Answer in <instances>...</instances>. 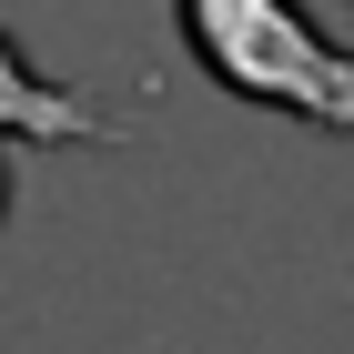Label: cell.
Segmentation results:
<instances>
[{"label": "cell", "mask_w": 354, "mask_h": 354, "mask_svg": "<svg viewBox=\"0 0 354 354\" xmlns=\"http://www.w3.org/2000/svg\"><path fill=\"white\" fill-rule=\"evenodd\" d=\"M172 10H183V51L233 102L294 111L314 132H354V61L304 0H172Z\"/></svg>", "instance_id": "1"}, {"label": "cell", "mask_w": 354, "mask_h": 354, "mask_svg": "<svg viewBox=\"0 0 354 354\" xmlns=\"http://www.w3.org/2000/svg\"><path fill=\"white\" fill-rule=\"evenodd\" d=\"M0 142H21V152H102V142H122V122L91 111L82 91L41 82L30 51L0 30Z\"/></svg>", "instance_id": "2"}, {"label": "cell", "mask_w": 354, "mask_h": 354, "mask_svg": "<svg viewBox=\"0 0 354 354\" xmlns=\"http://www.w3.org/2000/svg\"><path fill=\"white\" fill-rule=\"evenodd\" d=\"M0 223H10V192H0Z\"/></svg>", "instance_id": "3"}]
</instances>
